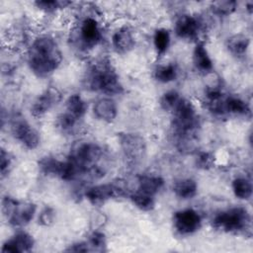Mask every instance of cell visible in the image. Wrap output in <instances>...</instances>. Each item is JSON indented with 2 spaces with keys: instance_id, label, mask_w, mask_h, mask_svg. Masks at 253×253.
Returning <instances> with one entry per match:
<instances>
[{
  "instance_id": "1",
  "label": "cell",
  "mask_w": 253,
  "mask_h": 253,
  "mask_svg": "<svg viewBox=\"0 0 253 253\" xmlns=\"http://www.w3.org/2000/svg\"><path fill=\"white\" fill-rule=\"evenodd\" d=\"M62 54L55 40L49 36H40L32 43L28 63L32 72L41 78L51 75L59 66Z\"/></svg>"
},
{
  "instance_id": "2",
  "label": "cell",
  "mask_w": 253,
  "mask_h": 253,
  "mask_svg": "<svg viewBox=\"0 0 253 253\" xmlns=\"http://www.w3.org/2000/svg\"><path fill=\"white\" fill-rule=\"evenodd\" d=\"M87 86L94 90L100 91L109 96L117 95L123 92V86L117 73L107 64L96 65L90 69L87 74Z\"/></svg>"
},
{
  "instance_id": "3",
  "label": "cell",
  "mask_w": 253,
  "mask_h": 253,
  "mask_svg": "<svg viewBox=\"0 0 253 253\" xmlns=\"http://www.w3.org/2000/svg\"><path fill=\"white\" fill-rule=\"evenodd\" d=\"M250 213L245 208L234 207L218 212L212 219L214 228L227 233H238L250 226Z\"/></svg>"
},
{
  "instance_id": "4",
  "label": "cell",
  "mask_w": 253,
  "mask_h": 253,
  "mask_svg": "<svg viewBox=\"0 0 253 253\" xmlns=\"http://www.w3.org/2000/svg\"><path fill=\"white\" fill-rule=\"evenodd\" d=\"M37 206L31 202H19L11 197L2 200V212L8 222L15 227H22L32 221Z\"/></svg>"
},
{
  "instance_id": "5",
  "label": "cell",
  "mask_w": 253,
  "mask_h": 253,
  "mask_svg": "<svg viewBox=\"0 0 253 253\" xmlns=\"http://www.w3.org/2000/svg\"><path fill=\"white\" fill-rule=\"evenodd\" d=\"M172 113L176 134L184 137L193 134L198 126V115L193 103L182 98Z\"/></svg>"
},
{
  "instance_id": "6",
  "label": "cell",
  "mask_w": 253,
  "mask_h": 253,
  "mask_svg": "<svg viewBox=\"0 0 253 253\" xmlns=\"http://www.w3.org/2000/svg\"><path fill=\"white\" fill-rule=\"evenodd\" d=\"M102 156L101 147L94 142H84L78 145L69 158L79 167L82 174L88 173L97 166Z\"/></svg>"
},
{
  "instance_id": "7",
  "label": "cell",
  "mask_w": 253,
  "mask_h": 253,
  "mask_svg": "<svg viewBox=\"0 0 253 253\" xmlns=\"http://www.w3.org/2000/svg\"><path fill=\"white\" fill-rule=\"evenodd\" d=\"M173 225L180 235H191L201 228L202 217L193 209L181 210L174 213Z\"/></svg>"
},
{
  "instance_id": "8",
  "label": "cell",
  "mask_w": 253,
  "mask_h": 253,
  "mask_svg": "<svg viewBox=\"0 0 253 253\" xmlns=\"http://www.w3.org/2000/svg\"><path fill=\"white\" fill-rule=\"evenodd\" d=\"M120 144L125 156L132 163L141 161L146 153V143L137 133H124L120 136Z\"/></svg>"
},
{
  "instance_id": "9",
  "label": "cell",
  "mask_w": 253,
  "mask_h": 253,
  "mask_svg": "<svg viewBox=\"0 0 253 253\" xmlns=\"http://www.w3.org/2000/svg\"><path fill=\"white\" fill-rule=\"evenodd\" d=\"M11 131L13 136L28 149L33 150L40 144V133L25 119L20 118L14 120L11 126Z\"/></svg>"
},
{
  "instance_id": "10",
  "label": "cell",
  "mask_w": 253,
  "mask_h": 253,
  "mask_svg": "<svg viewBox=\"0 0 253 253\" xmlns=\"http://www.w3.org/2000/svg\"><path fill=\"white\" fill-rule=\"evenodd\" d=\"M123 195V190L115 184H101L89 188L85 197L94 206H101L107 201Z\"/></svg>"
},
{
  "instance_id": "11",
  "label": "cell",
  "mask_w": 253,
  "mask_h": 253,
  "mask_svg": "<svg viewBox=\"0 0 253 253\" xmlns=\"http://www.w3.org/2000/svg\"><path fill=\"white\" fill-rule=\"evenodd\" d=\"M79 39L86 48L96 46L102 40V32L99 23L92 17L85 18L79 27Z\"/></svg>"
},
{
  "instance_id": "12",
  "label": "cell",
  "mask_w": 253,
  "mask_h": 253,
  "mask_svg": "<svg viewBox=\"0 0 253 253\" xmlns=\"http://www.w3.org/2000/svg\"><path fill=\"white\" fill-rule=\"evenodd\" d=\"M60 93L56 89H46L34 101L31 107V114L36 118L42 117L60 101Z\"/></svg>"
},
{
  "instance_id": "13",
  "label": "cell",
  "mask_w": 253,
  "mask_h": 253,
  "mask_svg": "<svg viewBox=\"0 0 253 253\" xmlns=\"http://www.w3.org/2000/svg\"><path fill=\"white\" fill-rule=\"evenodd\" d=\"M35 245V241L32 235L26 231H18L11 238L7 239L1 248L4 253H20L30 252Z\"/></svg>"
},
{
  "instance_id": "14",
  "label": "cell",
  "mask_w": 253,
  "mask_h": 253,
  "mask_svg": "<svg viewBox=\"0 0 253 253\" xmlns=\"http://www.w3.org/2000/svg\"><path fill=\"white\" fill-rule=\"evenodd\" d=\"M201 30L200 21L191 15H182L175 23V34L178 38L184 40H195L198 38Z\"/></svg>"
},
{
  "instance_id": "15",
  "label": "cell",
  "mask_w": 253,
  "mask_h": 253,
  "mask_svg": "<svg viewBox=\"0 0 253 253\" xmlns=\"http://www.w3.org/2000/svg\"><path fill=\"white\" fill-rule=\"evenodd\" d=\"M112 44L118 52H128L134 47L135 44L132 31L127 26L121 27L113 34Z\"/></svg>"
},
{
  "instance_id": "16",
  "label": "cell",
  "mask_w": 253,
  "mask_h": 253,
  "mask_svg": "<svg viewBox=\"0 0 253 253\" xmlns=\"http://www.w3.org/2000/svg\"><path fill=\"white\" fill-rule=\"evenodd\" d=\"M93 113L97 119L106 123H112L118 115L117 104L112 98H101L95 102Z\"/></svg>"
},
{
  "instance_id": "17",
  "label": "cell",
  "mask_w": 253,
  "mask_h": 253,
  "mask_svg": "<svg viewBox=\"0 0 253 253\" xmlns=\"http://www.w3.org/2000/svg\"><path fill=\"white\" fill-rule=\"evenodd\" d=\"M193 62L195 67L204 73H210L212 70V60L203 42H198L193 51Z\"/></svg>"
},
{
  "instance_id": "18",
  "label": "cell",
  "mask_w": 253,
  "mask_h": 253,
  "mask_svg": "<svg viewBox=\"0 0 253 253\" xmlns=\"http://www.w3.org/2000/svg\"><path fill=\"white\" fill-rule=\"evenodd\" d=\"M164 186V180L157 175H142L138 179V190L144 194L155 196Z\"/></svg>"
},
{
  "instance_id": "19",
  "label": "cell",
  "mask_w": 253,
  "mask_h": 253,
  "mask_svg": "<svg viewBox=\"0 0 253 253\" xmlns=\"http://www.w3.org/2000/svg\"><path fill=\"white\" fill-rule=\"evenodd\" d=\"M39 168L44 175L60 178L64 168V161L58 160L52 156H45L40 160Z\"/></svg>"
},
{
  "instance_id": "20",
  "label": "cell",
  "mask_w": 253,
  "mask_h": 253,
  "mask_svg": "<svg viewBox=\"0 0 253 253\" xmlns=\"http://www.w3.org/2000/svg\"><path fill=\"white\" fill-rule=\"evenodd\" d=\"M174 194L182 200H189L194 198L198 192V186L195 180L186 178L179 180L173 186Z\"/></svg>"
},
{
  "instance_id": "21",
  "label": "cell",
  "mask_w": 253,
  "mask_h": 253,
  "mask_svg": "<svg viewBox=\"0 0 253 253\" xmlns=\"http://www.w3.org/2000/svg\"><path fill=\"white\" fill-rule=\"evenodd\" d=\"M65 107L66 112L78 121L82 119L87 112V104L79 94L70 95L65 102Z\"/></svg>"
},
{
  "instance_id": "22",
  "label": "cell",
  "mask_w": 253,
  "mask_h": 253,
  "mask_svg": "<svg viewBox=\"0 0 253 253\" xmlns=\"http://www.w3.org/2000/svg\"><path fill=\"white\" fill-rule=\"evenodd\" d=\"M224 113L246 116L250 114V108L248 104L239 97L236 96H228L224 98L223 102Z\"/></svg>"
},
{
  "instance_id": "23",
  "label": "cell",
  "mask_w": 253,
  "mask_h": 253,
  "mask_svg": "<svg viewBox=\"0 0 253 253\" xmlns=\"http://www.w3.org/2000/svg\"><path fill=\"white\" fill-rule=\"evenodd\" d=\"M250 44V39L242 34H236L231 36L226 42V46L233 55L240 56L243 55Z\"/></svg>"
},
{
  "instance_id": "24",
  "label": "cell",
  "mask_w": 253,
  "mask_h": 253,
  "mask_svg": "<svg viewBox=\"0 0 253 253\" xmlns=\"http://www.w3.org/2000/svg\"><path fill=\"white\" fill-rule=\"evenodd\" d=\"M171 42L170 33L164 28L157 29L153 35V45L158 55H163L169 48Z\"/></svg>"
},
{
  "instance_id": "25",
  "label": "cell",
  "mask_w": 253,
  "mask_h": 253,
  "mask_svg": "<svg viewBox=\"0 0 253 253\" xmlns=\"http://www.w3.org/2000/svg\"><path fill=\"white\" fill-rule=\"evenodd\" d=\"M232 191L239 200H249L252 196L251 182L244 177H237L232 181Z\"/></svg>"
},
{
  "instance_id": "26",
  "label": "cell",
  "mask_w": 253,
  "mask_h": 253,
  "mask_svg": "<svg viewBox=\"0 0 253 253\" xmlns=\"http://www.w3.org/2000/svg\"><path fill=\"white\" fill-rule=\"evenodd\" d=\"M178 76L177 67L172 64H163L158 65L154 70V78L161 83H169L176 80Z\"/></svg>"
},
{
  "instance_id": "27",
  "label": "cell",
  "mask_w": 253,
  "mask_h": 253,
  "mask_svg": "<svg viewBox=\"0 0 253 253\" xmlns=\"http://www.w3.org/2000/svg\"><path fill=\"white\" fill-rule=\"evenodd\" d=\"M129 198H130L132 204L137 209H139L143 211H149L153 210V208L155 206V201H154L153 196L144 194L139 191L132 193Z\"/></svg>"
},
{
  "instance_id": "28",
  "label": "cell",
  "mask_w": 253,
  "mask_h": 253,
  "mask_svg": "<svg viewBox=\"0 0 253 253\" xmlns=\"http://www.w3.org/2000/svg\"><path fill=\"white\" fill-rule=\"evenodd\" d=\"M181 99V95L176 90H170L162 95L160 99V106L164 111L173 112Z\"/></svg>"
},
{
  "instance_id": "29",
  "label": "cell",
  "mask_w": 253,
  "mask_h": 253,
  "mask_svg": "<svg viewBox=\"0 0 253 253\" xmlns=\"http://www.w3.org/2000/svg\"><path fill=\"white\" fill-rule=\"evenodd\" d=\"M236 6L237 3L233 0L216 1L211 4V10L217 16H229L235 11Z\"/></svg>"
},
{
  "instance_id": "30",
  "label": "cell",
  "mask_w": 253,
  "mask_h": 253,
  "mask_svg": "<svg viewBox=\"0 0 253 253\" xmlns=\"http://www.w3.org/2000/svg\"><path fill=\"white\" fill-rule=\"evenodd\" d=\"M87 244L89 246L90 251H105L106 246H107V241H106V236L103 232L100 231H94L90 236L87 241Z\"/></svg>"
},
{
  "instance_id": "31",
  "label": "cell",
  "mask_w": 253,
  "mask_h": 253,
  "mask_svg": "<svg viewBox=\"0 0 253 253\" xmlns=\"http://www.w3.org/2000/svg\"><path fill=\"white\" fill-rule=\"evenodd\" d=\"M77 122H78L77 119H75L69 113L65 112L60 114L57 117L56 125H57V127L60 128L62 131H71L75 127Z\"/></svg>"
},
{
  "instance_id": "32",
  "label": "cell",
  "mask_w": 253,
  "mask_h": 253,
  "mask_svg": "<svg viewBox=\"0 0 253 253\" xmlns=\"http://www.w3.org/2000/svg\"><path fill=\"white\" fill-rule=\"evenodd\" d=\"M70 2L67 1H55V0H42V1H37L35 2V5L40 9L46 13L54 12L58 9L64 8L65 6L69 5Z\"/></svg>"
},
{
  "instance_id": "33",
  "label": "cell",
  "mask_w": 253,
  "mask_h": 253,
  "mask_svg": "<svg viewBox=\"0 0 253 253\" xmlns=\"http://www.w3.org/2000/svg\"><path fill=\"white\" fill-rule=\"evenodd\" d=\"M11 164H12V160L10 158L9 153L4 148H1V153H0V170H1V177L2 178H4V176L9 173Z\"/></svg>"
},
{
  "instance_id": "34",
  "label": "cell",
  "mask_w": 253,
  "mask_h": 253,
  "mask_svg": "<svg viewBox=\"0 0 253 253\" xmlns=\"http://www.w3.org/2000/svg\"><path fill=\"white\" fill-rule=\"evenodd\" d=\"M54 216H55V213H54L53 209L46 207L41 211V213L39 215V222L42 225H45V226L49 225L53 222Z\"/></svg>"
},
{
  "instance_id": "35",
  "label": "cell",
  "mask_w": 253,
  "mask_h": 253,
  "mask_svg": "<svg viewBox=\"0 0 253 253\" xmlns=\"http://www.w3.org/2000/svg\"><path fill=\"white\" fill-rule=\"evenodd\" d=\"M213 164V156L209 152H202L197 157V165L203 169H209Z\"/></svg>"
},
{
  "instance_id": "36",
  "label": "cell",
  "mask_w": 253,
  "mask_h": 253,
  "mask_svg": "<svg viewBox=\"0 0 253 253\" xmlns=\"http://www.w3.org/2000/svg\"><path fill=\"white\" fill-rule=\"evenodd\" d=\"M66 251L68 252H88L90 251L87 242H77L70 245Z\"/></svg>"
}]
</instances>
